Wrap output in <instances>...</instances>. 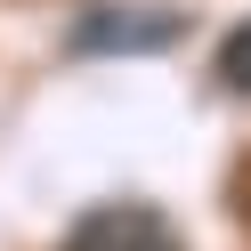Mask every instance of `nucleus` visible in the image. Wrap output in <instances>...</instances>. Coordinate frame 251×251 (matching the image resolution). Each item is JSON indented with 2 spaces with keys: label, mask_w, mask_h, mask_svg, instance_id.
I'll return each instance as SVG.
<instances>
[{
  "label": "nucleus",
  "mask_w": 251,
  "mask_h": 251,
  "mask_svg": "<svg viewBox=\"0 0 251 251\" xmlns=\"http://www.w3.org/2000/svg\"><path fill=\"white\" fill-rule=\"evenodd\" d=\"M219 89H235V98H251V25H235L227 41H219Z\"/></svg>",
  "instance_id": "3"
},
{
  "label": "nucleus",
  "mask_w": 251,
  "mask_h": 251,
  "mask_svg": "<svg viewBox=\"0 0 251 251\" xmlns=\"http://www.w3.org/2000/svg\"><path fill=\"white\" fill-rule=\"evenodd\" d=\"M65 251H186L154 202H98L81 227L65 235Z\"/></svg>",
  "instance_id": "1"
},
{
  "label": "nucleus",
  "mask_w": 251,
  "mask_h": 251,
  "mask_svg": "<svg viewBox=\"0 0 251 251\" xmlns=\"http://www.w3.org/2000/svg\"><path fill=\"white\" fill-rule=\"evenodd\" d=\"M170 33H178L170 8H105L81 25V49H162Z\"/></svg>",
  "instance_id": "2"
}]
</instances>
